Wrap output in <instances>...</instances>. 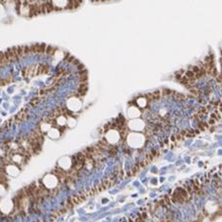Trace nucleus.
Returning a JSON list of instances; mask_svg holds the SVG:
<instances>
[{"label": "nucleus", "instance_id": "8", "mask_svg": "<svg viewBox=\"0 0 222 222\" xmlns=\"http://www.w3.org/2000/svg\"><path fill=\"white\" fill-rule=\"evenodd\" d=\"M8 59L6 58L4 52H0V67H4L8 64Z\"/></svg>", "mask_w": 222, "mask_h": 222}, {"label": "nucleus", "instance_id": "10", "mask_svg": "<svg viewBox=\"0 0 222 222\" xmlns=\"http://www.w3.org/2000/svg\"><path fill=\"white\" fill-rule=\"evenodd\" d=\"M17 50H18V54H19L20 58H22V57L25 56V52H24V46H17Z\"/></svg>", "mask_w": 222, "mask_h": 222}, {"label": "nucleus", "instance_id": "17", "mask_svg": "<svg viewBox=\"0 0 222 222\" xmlns=\"http://www.w3.org/2000/svg\"><path fill=\"white\" fill-rule=\"evenodd\" d=\"M77 68H78V70H79V71H81V70H84V69H85V66H84V65H83V64L80 63V64L77 65Z\"/></svg>", "mask_w": 222, "mask_h": 222}, {"label": "nucleus", "instance_id": "6", "mask_svg": "<svg viewBox=\"0 0 222 222\" xmlns=\"http://www.w3.org/2000/svg\"><path fill=\"white\" fill-rule=\"evenodd\" d=\"M81 3H82V1H80V0H73V1H68L67 4H66V8L67 9H75L77 7H79Z\"/></svg>", "mask_w": 222, "mask_h": 222}, {"label": "nucleus", "instance_id": "18", "mask_svg": "<svg viewBox=\"0 0 222 222\" xmlns=\"http://www.w3.org/2000/svg\"><path fill=\"white\" fill-rule=\"evenodd\" d=\"M72 64H74V65H78V64H80V62L77 60V59H74L73 60V62H72Z\"/></svg>", "mask_w": 222, "mask_h": 222}, {"label": "nucleus", "instance_id": "12", "mask_svg": "<svg viewBox=\"0 0 222 222\" xmlns=\"http://www.w3.org/2000/svg\"><path fill=\"white\" fill-rule=\"evenodd\" d=\"M186 78H188V79H192V78H194V73L192 72V70H189L188 72L186 73Z\"/></svg>", "mask_w": 222, "mask_h": 222}, {"label": "nucleus", "instance_id": "11", "mask_svg": "<svg viewBox=\"0 0 222 222\" xmlns=\"http://www.w3.org/2000/svg\"><path fill=\"white\" fill-rule=\"evenodd\" d=\"M11 50H12V52H13L14 56H15V59H16V61H18V60H19V59H20V56H19V54H18L17 46H13V47H11Z\"/></svg>", "mask_w": 222, "mask_h": 222}, {"label": "nucleus", "instance_id": "19", "mask_svg": "<svg viewBox=\"0 0 222 222\" xmlns=\"http://www.w3.org/2000/svg\"><path fill=\"white\" fill-rule=\"evenodd\" d=\"M217 81H218V82H221V76H220V75H218V77H217Z\"/></svg>", "mask_w": 222, "mask_h": 222}, {"label": "nucleus", "instance_id": "13", "mask_svg": "<svg viewBox=\"0 0 222 222\" xmlns=\"http://www.w3.org/2000/svg\"><path fill=\"white\" fill-rule=\"evenodd\" d=\"M40 102V98H35L31 101V106H36L38 105V103Z\"/></svg>", "mask_w": 222, "mask_h": 222}, {"label": "nucleus", "instance_id": "14", "mask_svg": "<svg viewBox=\"0 0 222 222\" xmlns=\"http://www.w3.org/2000/svg\"><path fill=\"white\" fill-rule=\"evenodd\" d=\"M24 52H25V55L30 54V49H29V46H24Z\"/></svg>", "mask_w": 222, "mask_h": 222}, {"label": "nucleus", "instance_id": "7", "mask_svg": "<svg viewBox=\"0 0 222 222\" xmlns=\"http://www.w3.org/2000/svg\"><path fill=\"white\" fill-rule=\"evenodd\" d=\"M4 54H5V56H6V58L8 59L9 62H14V61H16V59H15V56H14V54H13V52H12L11 49H8L7 50H5V52H4Z\"/></svg>", "mask_w": 222, "mask_h": 222}, {"label": "nucleus", "instance_id": "16", "mask_svg": "<svg viewBox=\"0 0 222 222\" xmlns=\"http://www.w3.org/2000/svg\"><path fill=\"white\" fill-rule=\"evenodd\" d=\"M74 59H75V58H74V57H73V56H71V55H69V56H68V57H67L66 59H65V60H67L68 62H71V63H72V62H73V60H74Z\"/></svg>", "mask_w": 222, "mask_h": 222}, {"label": "nucleus", "instance_id": "5", "mask_svg": "<svg viewBox=\"0 0 222 222\" xmlns=\"http://www.w3.org/2000/svg\"><path fill=\"white\" fill-rule=\"evenodd\" d=\"M6 171H7V173L9 175H12V176H16V174L19 172V168L17 167V166L15 165H8L7 166V169H6Z\"/></svg>", "mask_w": 222, "mask_h": 222}, {"label": "nucleus", "instance_id": "2", "mask_svg": "<svg viewBox=\"0 0 222 222\" xmlns=\"http://www.w3.org/2000/svg\"><path fill=\"white\" fill-rule=\"evenodd\" d=\"M88 91V83H80L79 89L77 91V95L78 96H84Z\"/></svg>", "mask_w": 222, "mask_h": 222}, {"label": "nucleus", "instance_id": "9", "mask_svg": "<svg viewBox=\"0 0 222 222\" xmlns=\"http://www.w3.org/2000/svg\"><path fill=\"white\" fill-rule=\"evenodd\" d=\"M56 50H57V49L56 47H53V46H46V54H49V55H52L53 53H54Z\"/></svg>", "mask_w": 222, "mask_h": 222}, {"label": "nucleus", "instance_id": "1", "mask_svg": "<svg viewBox=\"0 0 222 222\" xmlns=\"http://www.w3.org/2000/svg\"><path fill=\"white\" fill-rule=\"evenodd\" d=\"M57 181H58V179L54 176V175L50 174V175H47L46 177H44L43 185L46 186V189H53L56 188V186H57Z\"/></svg>", "mask_w": 222, "mask_h": 222}, {"label": "nucleus", "instance_id": "4", "mask_svg": "<svg viewBox=\"0 0 222 222\" xmlns=\"http://www.w3.org/2000/svg\"><path fill=\"white\" fill-rule=\"evenodd\" d=\"M46 44H35V52L36 53H44L46 52Z\"/></svg>", "mask_w": 222, "mask_h": 222}, {"label": "nucleus", "instance_id": "15", "mask_svg": "<svg viewBox=\"0 0 222 222\" xmlns=\"http://www.w3.org/2000/svg\"><path fill=\"white\" fill-rule=\"evenodd\" d=\"M176 95H177V96H175L176 99H179V100H185L186 99L185 95H181V94H176Z\"/></svg>", "mask_w": 222, "mask_h": 222}, {"label": "nucleus", "instance_id": "3", "mask_svg": "<svg viewBox=\"0 0 222 222\" xmlns=\"http://www.w3.org/2000/svg\"><path fill=\"white\" fill-rule=\"evenodd\" d=\"M79 81L80 83H88V71L84 69L79 71Z\"/></svg>", "mask_w": 222, "mask_h": 222}]
</instances>
